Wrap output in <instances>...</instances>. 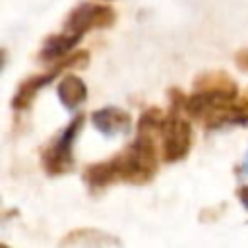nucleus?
<instances>
[{"mask_svg":"<svg viewBox=\"0 0 248 248\" xmlns=\"http://www.w3.org/2000/svg\"><path fill=\"white\" fill-rule=\"evenodd\" d=\"M155 136L138 132V138L120 153H116L110 163L118 182L145 184L157 172V149Z\"/></svg>","mask_w":248,"mask_h":248,"instance_id":"f257e3e1","label":"nucleus"},{"mask_svg":"<svg viewBox=\"0 0 248 248\" xmlns=\"http://www.w3.org/2000/svg\"><path fill=\"white\" fill-rule=\"evenodd\" d=\"M182 107L170 105V112L163 122L161 128V141H163V161L165 163H178L182 161L194 143L192 124L180 116Z\"/></svg>","mask_w":248,"mask_h":248,"instance_id":"f03ea898","label":"nucleus"},{"mask_svg":"<svg viewBox=\"0 0 248 248\" xmlns=\"http://www.w3.org/2000/svg\"><path fill=\"white\" fill-rule=\"evenodd\" d=\"M83 112H79L60 134L58 138L41 151V163L46 174L50 176H58L64 174L68 170H72L74 167V141L83 126Z\"/></svg>","mask_w":248,"mask_h":248,"instance_id":"7ed1b4c3","label":"nucleus"},{"mask_svg":"<svg viewBox=\"0 0 248 248\" xmlns=\"http://www.w3.org/2000/svg\"><path fill=\"white\" fill-rule=\"evenodd\" d=\"M114 21H116V12L110 6L93 4V2H81L68 14L64 29L83 35V33L93 31V29L112 27Z\"/></svg>","mask_w":248,"mask_h":248,"instance_id":"20e7f679","label":"nucleus"},{"mask_svg":"<svg viewBox=\"0 0 248 248\" xmlns=\"http://www.w3.org/2000/svg\"><path fill=\"white\" fill-rule=\"evenodd\" d=\"M91 122L93 126L107 138L122 136L130 132L132 126V116L130 112L118 108V107H103L91 112Z\"/></svg>","mask_w":248,"mask_h":248,"instance_id":"39448f33","label":"nucleus"},{"mask_svg":"<svg viewBox=\"0 0 248 248\" xmlns=\"http://www.w3.org/2000/svg\"><path fill=\"white\" fill-rule=\"evenodd\" d=\"M62 70H64V68H62L60 64H54V68H52L50 72L41 74V76H29L27 79H23V81L19 83V87H17V91H16V95H14V99H12V107H14L16 110H27V108L31 107L33 99L37 97L39 89H43L45 85H48Z\"/></svg>","mask_w":248,"mask_h":248,"instance_id":"423d86ee","label":"nucleus"},{"mask_svg":"<svg viewBox=\"0 0 248 248\" xmlns=\"http://www.w3.org/2000/svg\"><path fill=\"white\" fill-rule=\"evenodd\" d=\"M81 33H74V31H64V33H58V35H50L45 43H43V48L39 52V60L41 62H48V64H56L60 62L62 58H66L74 46L79 45L81 41Z\"/></svg>","mask_w":248,"mask_h":248,"instance_id":"0eeeda50","label":"nucleus"},{"mask_svg":"<svg viewBox=\"0 0 248 248\" xmlns=\"http://www.w3.org/2000/svg\"><path fill=\"white\" fill-rule=\"evenodd\" d=\"M58 99L66 110H78L87 99V85L81 78L68 74L58 83Z\"/></svg>","mask_w":248,"mask_h":248,"instance_id":"6e6552de","label":"nucleus"},{"mask_svg":"<svg viewBox=\"0 0 248 248\" xmlns=\"http://www.w3.org/2000/svg\"><path fill=\"white\" fill-rule=\"evenodd\" d=\"M83 182L89 188V192H93V194H97V192L105 190L107 186L118 182L110 159L108 161H99V163L87 165L85 170H83Z\"/></svg>","mask_w":248,"mask_h":248,"instance_id":"1a4fd4ad","label":"nucleus"},{"mask_svg":"<svg viewBox=\"0 0 248 248\" xmlns=\"http://www.w3.org/2000/svg\"><path fill=\"white\" fill-rule=\"evenodd\" d=\"M234 60H236V64H238L240 70H248V48L238 50L236 56H234Z\"/></svg>","mask_w":248,"mask_h":248,"instance_id":"9d476101","label":"nucleus"},{"mask_svg":"<svg viewBox=\"0 0 248 248\" xmlns=\"http://www.w3.org/2000/svg\"><path fill=\"white\" fill-rule=\"evenodd\" d=\"M236 198H238V200H240V203L248 209V186L238 188V190H236Z\"/></svg>","mask_w":248,"mask_h":248,"instance_id":"9b49d317","label":"nucleus"},{"mask_svg":"<svg viewBox=\"0 0 248 248\" xmlns=\"http://www.w3.org/2000/svg\"><path fill=\"white\" fill-rule=\"evenodd\" d=\"M238 174H248V151H246V161H244L242 167L238 169Z\"/></svg>","mask_w":248,"mask_h":248,"instance_id":"f8f14e48","label":"nucleus"}]
</instances>
